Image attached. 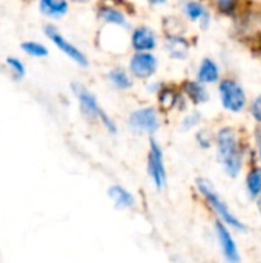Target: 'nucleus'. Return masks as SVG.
<instances>
[{"mask_svg":"<svg viewBox=\"0 0 261 263\" xmlns=\"http://www.w3.org/2000/svg\"><path fill=\"white\" fill-rule=\"evenodd\" d=\"M217 156L229 177H237L243 165V153L234 129L223 128L217 136Z\"/></svg>","mask_w":261,"mask_h":263,"instance_id":"nucleus-1","label":"nucleus"},{"mask_svg":"<svg viewBox=\"0 0 261 263\" xmlns=\"http://www.w3.org/2000/svg\"><path fill=\"white\" fill-rule=\"evenodd\" d=\"M197 186H198L200 193L203 194V197L209 202V205L215 210V213L220 216V219H222L223 222H226L228 225L234 227V228L238 230V231H245V230H246L245 225H243V223L229 211V208L226 206V203L222 202V199L218 197V194L214 191V186H212L208 180H203V179L197 180Z\"/></svg>","mask_w":261,"mask_h":263,"instance_id":"nucleus-2","label":"nucleus"},{"mask_svg":"<svg viewBox=\"0 0 261 263\" xmlns=\"http://www.w3.org/2000/svg\"><path fill=\"white\" fill-rule=\"evenodd\" d=\"M220 99L222 105L231 112H240L246 106V96L243 88L234 80H223L220 83Z\"/></svg>","mask_w":261,"mask_h":263,"instance_id":"nucleus-3","label":"nucleus"},{"mask_svg":"<svg viewBox=\"0 0 261 263\" xmlns=\"http://www.w3.org/2000/svg\"><path fill=\"white\" fill-rule=\"evenodd\" d=\"M158 116L154 108L134 111L129 117V126L138 134H154L158 129Z\"/></svg>","mask_w":261,"mask_h":263,"instance_id":"nucleus-4","label":"nucleus"},{"mask_svg":"<svg viewBox=\"0 0 261 263\" xmlns=\"http://www.w3.org/2000/svg\"><path fill=\"white\" fill-rule=\"evenodd\" d=\"M148 173L157 190H163L166 185V170L163 163V154L155 140H151L149 156H148Z\"/></svg>","mask_w":261,"mask_h":263,"instance_id":"nucleus-5","label":"nucleus"},{"mask_svg":"<svg viewBox=\"0 0 261 263\" xmlns=\"http://www.w3.org/2000/svg\"><path fill=\"white\" fill-rule=\"evenodd\" d=\"M45 32H46V35L51 39V42L60 49V51H63V54H66L69 59H72L77 65H80V66H88V59L85 57V54L78 49V48H75L74 45H71L54 26H46L45 28Z\"/></svg>","mask_w":261,"mask_h":263,"instance_id":"nucleus-6","label":"nucleus"},{"mask_svg":"<svg viewBox=\"0 0 261 263\" xmlns=\"http://www.w3.org/2000/svg\"><path fill=\"white\" fill-rule=\"evenodd\" d=\"M129 69L138 79H149L157 71V59L154 54H149V51H140L132 55Z\"/></svg>","mask_w":261,"mask_h":263,"instance_id":"nucleus-7","label":"nucleus"},{"mask_svg":"<svg viewBox=\"0 0 261 263\" xmlns=\"http://www.w3.org/2000/svg\"><path fill=\"white\" fill-rule=\"evenodd\" d=\"M74 88V92L75 96L78 97V102H80V108L83 111V114L89 119H100V114H102V108L98 106L97 103V99L86 89L83 88L82 85H72Z\"/></svg>","mask_w":261,"mask_h":263,"instance_id":"nucleus-8","label":"nucleus"},{"mask_svg":"<svg viewBox=\"0 0 261 263\" xmlns=\"http://www.w3.org/2000/svg\"><path fill=\"white\" fill-rule=\"evenodd\" d=\"M215 227H217L215 230H217L218 242H220V247H222V250H223L225 257H226L229 262H240L237 243L234 242V239H232L231 233L228 231V228H226L222 222H217Z\"/></svg>","mask_w":261,"mask_h":263,"instance_id":"nucleus-9","label":"nucleus"},{"mask_svg":"<svg viewBox=\"0 0 261 263\" xmlns=\"http://www.w3.org/2000/svg\"><path fill=\"white\" fill-rule=\"evenodd\" d=\"M132 46L137 51H152L157 45L155 34L149 28H138L132 32Z\"/></svg>","mask_w":261,"mask_h":263,"instance_id":"nucleus-10","label":"nucleus"},{"mask_svg":"<svg viewBox=\"0 0 261 263\" xmlns=\"http://www.w3.org/2000/svg\"><path fill=\"white\" fill-rule=\"evenodd\" d=\"M40 12L51 18H60L68 12V2L66 0H40Z\"/></svg>","mask_w":261,"mask_h":263,"instance_id":"nucleus-11","label":"nucleus"},{"mask_svg":"<svg viewBox=\"0 0 261 263\" xmlns=\"http://www.w3.org/2000/svg\"><path fill=\"white\" fill-rule=\"evenodd\" d=\"M220 77L218 72V66L214 60L211 59H205L200 63L198 72H197V80L202 83H215Z\"/></svg>","mask_w":261,"mask_h":263,"instance_id":"nucleus-12","label":"nucleus"},{"mask_svg":"<svg viewBox=\"0 0 261 263\" xmlns=\"http://www.w3.org/2000/svg\"><path fill=\"white\" fill-rule=\"evenodd\" d=\"M108 194H109V197L112 199L114 205H115L117 208H120V210L132 208V206H134V203H135V202H134L132 194H131V193H128L125 188H122V186H118V185L111 186V188H109V191H108Z\"/></svg>","mask_w":261,"mask_h":263,"instance_id":"nucleus-13","label":"nucleus"},{"mask_svg":"<svg viewBox=\"0 0 261 263\" xmlns=\"http://www.w3.org/2000/svg\"><path fill=\"white\" fill-rule=\"evenodd\" d=\"M166 49H168L171 57H174V59H185L188 55L189 46H188V42L185 39H182V37H171L166 42Z\"/></svg>","mask_w":261,"mask_h":263,"instance_id":"nucleus-14","label":"nucleus"},{"mask_svg":"<svg viewBox=\"0 0 261 263\" xmlns=\"http://www.w3.org/2000/svg\"><path fill=\"white\" fill-rule=\"evenodd\" d=\"M186 92H188V96L191 97V100L194 102V103H197V105H200V103H205L206 100H208V92H206V89L202 86V82H189V83H186Z\"/></svg>","mask_w":261,"mask_h":263,"instance_id":"nucleus-15","label":"nucleus"},{"mask_svg":"<svg viewBox=\"0 0 261 263\" xmlns=\"http://www.w3.org/2000/svg\"><path fill=\"white\" fill-rule=\"evenodd\" d=\"M246 188L251 197H258L261 194V171L252 170L246 177Z\"/></svg>","mask_w":261,"mask_h":263,"instance_id":"nucleus-16","label":"nucleus"},{"mask_svg":"<svg viewBox=\"0 0 261 263\" xmlns=\"http://www.w3.org/2000/svg\"><path fill=\"white\" fill-rule=\"evenodd\" d=\"M109 80H111L112 85H115V86L120 88V89H128V88L132 86V82H131V79H129V76H128L123 69H120V68L112 69V71L109 72Z\"/></svg>","mask_w":261,"mask_h":263,"instance_id":"nucleus-17","label":"nucleus"},{"mask_svg":"<svg viewBox=\"0 0 261 263\" xmlns=\"http://www.w3.org/2000/svg\"><path fill=\"white\" fill-rule=\"evenodd\" d=\"M185 12L191 20H202V18H208L206 9L203 8V5L197 3V2H189L185 6Z\"/></svg>","mask_w":261,"mask_h":263,"instance_id":"nucleus-18","label":"nucleus"},{"mask_svg":"<svg viewBox=\"0 0 261 263\" xmlns=\"http://www.w3.org/2000/svg\"><path fill=\"white\" fill-rule=\"evenodd\" d=\"M100 17L105 20V22H109V23H114V25H126V18L125 15L117 11V9H112V8H105L100 11Z\"/></svg>","mask_w":261,"mask_h":263,"instance_id":"nucleus-19","label":"nucleus"},{"mask_svg":"<svg viewBox=\"0 0 261 263\" xmlns=\"http://www.w3.org/2000/svg\"><path fill=\"white\" fill-rule=\"evenodd\" d=\"M22 49L32 57H46L48 55V48L37 43V42H25L22 45Z\"/></svg>","mask_w":261,"mask_h":263,"instance_id":"nucleus-20","label":"nucleus"},{"mask_svg":"<svg viewBox=\"0 0 261 263\" xmlns=\"http://www.w3.org/2000/svg\"><path fill=\"white\" fill-rule=\"evenodd\" d=\"M6 65L14 71L15 79H22L25 76V66H23V63L18 59L9 57V59H6Z\"/></svg>","mask_w":261,"mask_h":263,"instance_id":"nucleus-21","label":"nucleus"},{"mask_svg":"<svg viewBox=\"0 0 261 263\" xmlns=\"http://www.w3.org/2000/svg\"><path fill=\"white\" fill-rule=\"evenodd\" d=\"M251 112H252V116H254V119H255L257 122H261V96H258V97L254 100L252 108H251Z\"/></svg>","mask_w":261,"mask_h":263,"instance_id":"nucleus-22","label":"nucleus"},{"mask_svg":"<svg viewBox=\"0 0 261 263\" xmlns=\"http://www.w3.org/2000/svg\"><path fill=\"white\" fill-rule=\"evenodd\" d=\"M200 120V114H197V112H194V114H191V116H188V119L185 120V129H191L197 122Z\"/></svg>","mask_w":261,"mask_h":263,"instance_id":"nucleus-23","label":"nucleus"},{"mask_svg":"<svg viewBox=\"0 0 261 263\" xmlns=\"http://www.w3.org/2000/svg\"><path fill=\"white\" fill-rule=\"evenodd\" d=\"M217 3H218V6H220V9L222 11H231L232 9V6H234V0H217Z\"/></svg>","mask_w":261,"mask_h":263,"instance_id":"nucleus-24","label":"nucleus"},{"mask_svg":"<svg viewBox=\"0 0 261 263\" xmlns=\"http://www.w3.org/2000/svg\"><path fill=\"white\" fill-rule=\"evenodd\" d=\"M257 143H258V151H260V159H261V131L257 133Z\"/></svg>","mask_w":261,"mask_h":263,"instance_id":"nucleus-25","label":"nucleus"},{"mask_svg":"<svg viewBox=\"0 0 261 263\" xmlns=\"http://www.w3.org/2000/svg\"><path fill=\"white\" fill-rule=\"evenodd\" d=\"M149 2H152V3H163V2H166V0H149Z\"/></svg>","mask_w":261,"mask_h":263,"instance_id":"nucleus-26","label":"nucleus"},{"mask_svg":"<svg viewBox=\"0 0 261 263\" xmlns=\"http://www.w3.org/2000/svg\"><path fill=\"white\" fill-rule=\"evenodd\" d=\"M258 211H260V214H261V197L258 199Z\"/></svg>","mask_w":261,"mask_h":263,"instance_id":"nucleus-27","label":"nucleus"}]
</instances>
